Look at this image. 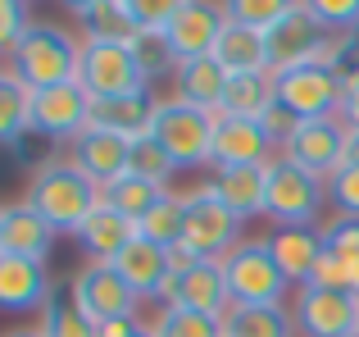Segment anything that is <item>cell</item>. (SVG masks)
<instances>
[{
	"mask_svg": "<svg viewBox=\"0 0 359 337\" xmlns=\"http://www.w3.org/2000/svg\"><path fill=\"white\" fill-rule=\"evenodd\" d=\"M23 201L32 205L55 232L78 237L82 223L105 205V187H100L96 178L82 173L78 160L60 155V160H46L32 178H27V196H23Z\"/></svg>",
	"mask_w": 359,
	"mask_h": 337,
	"instance_id": "6da1fadb",
	"label": "cell"
},
{
	"mask_svg": "<svg viewBox=\"0 0 359 337\" xmlns=\"http://www.w3.org/2000/svg\"><path fill=\"white\" fill-rule=\"evenodd\" d=\"M327 201V183L314 173H305L291 160H273L269 168V205H264V219H273V228H300V223H318L323 219Z\"/></svg>",
	"mask_w": 359,
	"mask_h": 337,
	"instance_id": "52a82bcc",
	"label": "cell"
},
{
	"mask_svg": "<svg viewBox=\"0 0 359 337\" xmlns=\"http://www.w3.org/2000/svg\"><path fill=\"white\" fill-rule=\"evenodd\" d=\"M50 274L36 260H18V256H0V305L9 315H41L55 296Z\"/></svg>",
	"mask_w": 359,
	"mask_h": 337,
	"instance_id": "d6986e66",
	"label": "cell"
},
{
	"mask_svg": "<svg viewBox=\"0 0 359 337\" xmlns=\"http://www.w3.org/2000/svg\"><path fill=\"white\" fill-rule=\"evenodd\" d=\"M282 160L300 164L314 178H332L337 168L351 160V128L341 119H309V124H296L291 142L282 146Z\"/></svg>",
	"mask_w": 359,
	"mask_h": 337,
	"instance_id": "8fae6325",
	"label": "cell"
},
{
	"mask_svg": "<svg viewBox=\"0 0 359 337\" xmlns=\"http://www.w3.org/2000/svg\"><path fill=\"white\" fill-rule=\"evenodd\" d=\"M150 324L141 319V315H123V319H109V324H100V337H137V333H146Z\"/></svg>",
	"mask_w": 359,
	"mask_h": 337,
	"instance_id": "b9f144b4",
	"label": "cell"
},
{
	"mask_svg": "<svg viewBox=\"0 0 359 337\" xmlns=\"http://www.w3.org/2000/svg\"><path fill=\"white\" fill-rule=\"evenodd\" d=\"M73 283V296L78 305L91 315L96 324H109V319H123V315H141V296L123 283V274L114 265H82L78 274L69 278Z\"/></svg>",
	"mask_w": 359,
	"mask_h": 337,
	"instance_id": "5bb4252c",
	"label": "cell"
},
{
	"mask_svg": "<svg viewBox=\"0 0 359 337\" xmlns=\"http://www.w3.org/2000/svg\"><path fill=\"white\" fill-rule=\"evenodd\" d=\"M327 201H332L337 214L359 219V160H346L332 178H327Z\"/></svg>",
	"mask_w": 359,
	"mask_h": 337,
	"instance_id": "ab89813d",
	"label": "cell"
},
{
	"mask_svg": "<svg viewBox=\"0 0 359 337\" xmlns=\"http://www.w3.org/2000/svg\"><path fill=\"white\" fill-rule=\"evenodd\" d=\"M137 228H141L146 242H155V246H164V251L182 246V192H168Z\"/></svg>",
	"mask_w": 359,
	"mask_h": 337,
	"instance_id": "e575fe53",
	"label": "cell"
},
{
	"mask_svg": "<svg viewBox=\"0 0 359 337\" xmlns=\"http://www.w3.org/2000/svg\"><path fill=\"white\" fill-rule=\"evenodd\" d=\"M269 168L273 164H241V168H214V192L228 201V210L241 223L264 219V205H269Z\"/></svg>",
	"mask_w": 359,
	"mask_h": 337,
	"instance_id": "603a6c76",
	"label": "cell"
},
{
	"mask_svg": "<svg viewBox=\"0 0 359 337\" xmlns=\"http://www.w3.org/2000/svg\"><path fill=\"white\" fill-rule=\"evenodd\" d=\"M132 5V23H137V32H141V41H164V32H168V23H173V14H177V0H128Z\"/></svg>",
	"mask_w": 359,
	"mask_h": 337,
	"instance_id": "f35d334b",
	"label": "cell"
},
{
	"mask_svg": "<svg viewBox=\"0 0 359 337\" xmlns=\"http://www.w3.org/2000/svg\"><path fill=\"white\" fill-rule=\"evenodd\" d=\"M228 5V18H237V23L255 27V32H278L282 23H287L291 14H296L300 0H223Z\"/></svg>",
	"mask_w": 359,
	"mask_h": 337,
	"instance_id": "836d02e7",
	"label": "cell"
},
{
	"mask_svg": "<svg viewBox=\"0 0 359 337\" xmlns=\"http://www.w3.org/2000/svg\"><path fill=\"white\" fill-rule=\"evenodd\" d=\"M155 305H159V310H196V315L228 319L232 296H228L223 265H214V260H201V265H191V269H173V274H168V283L159 287Z\"/></svg>",
	"mask_w": 359,
	"mask_h": 337,
	"instance_id": "9c48e42d",
	"label": "cell"
},
{
	"mask_svg": "<svg viewBox=\"0 0 359 337\" xmlns=\"http://www.w3.org/2000/svg\"><path fill=\"white\" fill-rule=\"evenodd\" d=\"M223 91H228V69H223L214 55L187 60V64L173 69V96L187 100V105H201V110H210V114H219Z\"/></svg>",
	"mask_w": 359,
	"mask_h": 337,
	"instance_id": "4316f807",
	"label": "cell"
},
{
	"mask_svg": "<svg viewBox=\"0 0 359 337\" xmlns=\"http://www.w3.org/2000/svg\"><path fill=\"white\" fill-rule=\"evenodd\" d=\"M46 337H100V324L91 319L87 310L73 296V283H60L50 296V305L41 310V324H36Z\"/></svg>",
	"mask_w": 359,
	"mask_h": 337,
	"instance_id": "4dcf8cb0",
	"label": "cell"
},
{
	"mask_svg": "<svg viewBox=\"0 0 359 337\" xmlns=\"http://www.w3.org/2000/svg\"><path fill=\"white\" fill-rule=\"evenodd\" d=\"M114 269L123 274V283H128L132 292L141 296V301H155L159 287L168 283V274H173V260H168L164 246H155V242L137 237V242H132V246L114 260Z\"/></svg>",
	"mask_w": 359,
	"mask_h": 337,
	"instance_id": "d4e9b609",
	"label": "cell"
},
{
	"mask_svg": "<svg viewBox=\"0 0 359 337\" xmlns=\"http://www.w3.org/2000/svg\"><path fill=\"white\" fill-rule=\"evenodd\" d=\"M128 173L146 178V183H155V187H168V178L177 173V164L164 155V146H159L155 137H141V142H132V164H128Z\"/></svg>",
	"mask_w": 359,
	"mask_h": 337,
	"instance_id": "8d00e7d4",
	"label": "cell"
},
{
	"mask_svg": "<svg viewBox=\"0 0 359 337\" xmlns=\"http://www.w3.org/2000/svg\"><path fill=\"white\" fill-rule=\"evenodd\" d=\"M223 27H228V5H214V0H177V14L164 32V46L177 64L205 60V55H214Z\"/></svg>",
	"mask_w": 359,
	"mask_h": 337,
	"instance_id": "4fadbf2b",
	"label": "cell"
},
{
	"mask_svg": "<svg viewBox=\"0 0 359 337\" xmlns=\"http://www.w3.org/2000/svg\"><path fill=\"white\" fill-rule=\"evenodd\" d=\"M5 69L23 82L27 91H46L60 82H78L82 73V37L60 23H41L36 18L32 32L18 41V51L5 60Z\"/></svg>",
	"mask_w": 359,
	"mask_h": 337,
	"instance_id": "7a4b0ae2",
	"label": "cell"
},
{
	"mask_svg": "<svg viewBox=\"0 0 359 337\" xmlns=\"http://www.w3.org/2000/svg\"><path fill=\"white\" fill-rule=\"evenodd\" d=\"M214 60L228 69V78H237V73H273L269 69V37L237 23V18H228L219 46H214Z\"/></svg>",
	"mask_w": 359,
	"mask_h": 337,
	"instance_id": "83f0119b",
	"label": "cell"
},
{
	"mask_svg": "<svg viewBox=\"0 0 359 337\" xmlns=\"http://www.w3.org/2000/svg\"><path fill=\"white\" fill-rule=\"evenodd\" d=\"M273 91H278V105L296 114V124L337 119L341 114V100H346V82L327 64H300V69L273 73Z\"/></svg>",
	"mask_w": 359,
	"mask_h": 337,
	"instance_id": "ba28073f",
	"label": "cell"
},
{
	"mask_svg": "<svg viewBox=\"0 0 359 337\" xmlns=\"http://www.w3.org/2000/svg\"><path fill=\"white\" fill-rule=\"evenodd\" d=\"M32 5H23V0H5L0 5V51H5V60L18 51V41H23L27 32H32Z\"/></svg>",
	"mask_w": 359,
	"mask_h": 337,
	"instance_id": "60d3db41",
	"label": "cell"
},
{
	"mask_svg": "<svg viewBox=\"0 0 359 337\" xmlns=\"http://www.w3.org/2000/svg\"><path fill=\"white\" fill-rule=\"evenodd\" d=\"M228 337H300L291 305H232Z\"/></svg>",
	"mask_w": 359,
	"mask_h": 337,
	"instance_id": "f1b7e54d",
	"label": "cell"
},
{
	"mask_svg": "<svg viewBox=\"0 0 359 337\" xmlns=\"http://www.w3.org/2000/svg\"><path fill=\"white\" fill-rule=\"evenodd\" d=\"M314 283L359 296V219L332 214L323 223V260L314 269Z\"/></svg>",
	"mask_w": 359,
	"mask_h": 337,
	"instance_id": "9a60e30c",
	"label": "cell"
},
{
	"mask_svg": "<svg viewBox=\"0 0 359 337\" xmlns=\"http://www.w3.org/2000/svg\"><path fill=\"white\" fill-rule=\"evenodd\" d=\"M155 110H159V100L150 91H141V96H114V100H91V128H105V133H118L128 142H141V137H150Z\"/></svg>",
	"mask_w": 359,
	"mask_h": 337,
	"instance_id": "484cf974",
	"label": "cell"
},
{
	"mask_svg": "<svg viewBox=\"0 0 359 337\" xmlns=\"http://www.w3.org/2000/svg\"><path fill=\"white\" fill-rule=\"evenodd\" d=\"M91 128V96L82 82H60V87L32 91V133L46 142H78Z\"/></svg>",
	"mask_w": 359,
	"mask_h": 337,
	"instance_id": "7c38bea8",
	"label": "cell"
},
{
	"mask_svg": "<svg viewBox=\"0 0 359 337\" xmlns=\"http://www.w3.org/2000/svg\"><path fill=\"white\" fill-rule=\"evenodd\" d=\"M5 337H46V333H41V329H9Z\"/></svg>",
	"mask_w": 359,
	"mask_h": 337,
	"instance_id": "ee69618b",
	"label": "cell"
},
{
	"mask_svg": "<svg viewBox=\"0 0 359 337\" xmlns=\"http://www.w3.org/2000/svg\"><path fill=\"white\" fill-rule=\"evenodd\" d=\"M55 237H60V232H55L27 201H9L5 210H0V256H18V260L46 265L50 251H55Z\"/></svg>",
	"mask_w": 359,
	"mask_h": 337,
	"instance_id": "ac0fdd59",
	"label": "cell"
},
{
	"mask_svg": "<svg viewBox=\"0 0 359 337\" xmlns=\"http://www.w3.org/2000/svg\"><path fill=\"white\" fill-rule=\"evenodd\" d=\"M278 146L264 133L259 119H228L219 114L214 128V168H241V164H273L278 160Z\"/></svg>",
	"mask_w": 359,
	"mask_h": 337,
	"instance_id": "e0dca14e",
	"label": "cell"
},
{
	"mask_svg": "<svg viewBox=\"0 0 359 337\" xmlns=\"http://www.w3.org/2000/svg\"><path fill=\"white\" fill-rule=\"evenodd\" d=\"M305 9L323 32H359V0H305Z\"/></svg>",
	"mask_w": 359,
	"mask_h": 337,
	"instance_id": "74e56055",
	"label": "cell"
},
{
	"mask_svg": "<svg viewBox=\"0 0 359 337\" xmlns=\"http://www.w3.org/2000/svg\"><path fill=\"white\" fill-rule=\"evenodd\" d=\"M78 82L91 100L141 96L150 91V73L141 64L137 41H82V73Z\"/></svg>",
	"mask_w": 359,
	"mask_h": 337,
	"instance_id": "8992f818",
	"label": "cell"
},
{
	"mask_svg": "<svg viewBox=\"0 0 359 337\" xmlns=\"http://www.w3.org/2000/svg\"><path fill=\"white\" fill-rule=\"evenodd\" d=\"M337 119H341L351 133H359V87H346V100H341V114Z\"/></svg>",
	"mask_w": 359,
	"mask_h": 337,
	"instance_id": "7bdbcfd3",
	"label": "cell"
},
{
	"mask_svg": "<svg viewBox=\"0 0 359 337\" xmlns=\"http://www.w3.org/2000/svg\"><path fill=\"white\" fill-rule=\"evenodd\" d=\"M278 100L273 91V73H237L228 78V91H223V110L228 119H264Z\"/></svg>",
	"mask_w": 359,
	"mask_h": 337,
	"instance_id": "f546056e",
	"label": "cell"
},
{
	"mask_svg": "<svg viewBox=\"0 0 359 337\" xmlns=\"http://www.w3.org/2000/svg\"><path fill=\"white\" fill-rule=\"evenodd\" d=\"M269 251L278 260V269L287 274L291 287L314 283V269L323 260V223H300V228H273Z\"/></svg>",
	"mask_w": 359,
	"mask_h": 337,
	"instance_id": "ffe728a7",
	"label": "cell"
},
{
	"mask_svg": "<svg viewBox=\"0 0 359 337\" xmlns=\"http://www.w3.org/2000/svg\"><path fill=\"white\" fill-rule=\"evenodd\" d=\"M241 228L245 223L228 210V201L214 192V183H196L182 192V246L196 260L223 265V256L245 242Z\"/></svg>",
	"mask_w": 359,
	"mask_h": 337,
	"instance_id": "277c9868",
	"label": "cell"
},
{
	"mask_svg": "<svg viewBox=\"0 0 359 337\" xmlns=\"http://www.w3.org/2000/svg\"><path fill=\"white\" fill-rule=\"evenodd\" d=\"M214 128H219V114L168 96L155 110L150 137L164 146V155L177 164V173H191V168H214Z\"/></svg>",
	"mask_w": 359,
	"mask_h": 337,
	"instance_id": "3957f363",
	"label": "cell"
},
{
	"mask_svg": "<svg viewBox=\"0 0 359 337\" xmlns=\"http://www.w3.org/2000/svg\"><path fill=\"white\" fill-rule=\"evenodd\" d=\"M137 237H141L137 219H128V214L100 205V210L91 214L87 223H82L78 246H82V256H87V265H114V260H118Z\"/></svg>",
	"mask_w": 359,
	"mask_h": 337,
	"instance_id": "7402d4cb",
	"label": "cell"
},
{
	"mask_svg": "<svg viewBox=\"0 0 359 337\" xmlns=\"http://www.w3.org/2000/svg\"><path fill=\"white\" fill-rule=\"evenodd\" d=\"M137 337H155V329H146V333H137Z\"/></svg>",
	"mask_w": 359,
	"mask_h": 337,
	"instance_id": "bcb514c9",
	"label": "cell"
},
{
	"mask_svg": "<svg viewBox=\"0 0 359 337\" xmlns=\"http://www.w3.org/2000/svg\"><path fill=\"white\" fill-rule=\"evenodd\" d=\"M351 160H359V133H351Z\"/></svg>",
	"mask_w": 359,
	"mask_h": 337,
	"instance_id": "f6af8a7d",
	"label": "cell"
},
{
	"mask_svg": "<svg viewBox=\"0 0 359 337\" xmlns=\"http://www.w3.org/2000/svg\"><path fill=\"white\" fill-rule=\"evenodd\" d=\"M223 278H228L232 305H291L296 287L278 269L269 251V237H245L223 256Z\"/></svg>",
	"mask_w": 359,
	"mask_h": 337,
	"instance_id": "5b68a950",
	"label": "cell"
},
{
	"mask_svg": "<svg viewBox=\"0 0 359 337\" xmlns=\"http://www.w3.org/2000/svg\"><path fill=\"white\" fill-rule=\"evenodd\" d=\"M27 137H32V91L9 69H0V142L14 151Z\"/></svg>",
	"mask_w": 359,
	"mask_h": 337,
	"instance_id": "1f68e13d",
	"label": "cell"
},
{
	"mask_svg": "<svg viewBox=\"0 0 359 337\" xmlns=\"http://www.w3.org/2000/svg\"><path fill=\"white\" fill-rule=\"evenodd\" d=\"M351 87H359V73H355V82H351Z\"/></svg>",
	"mask_w": 359,
	"mask_h": 337,
	"instance_id": "7dc6e473",
	"label": "cell"
},
{
	"mask_svg": "<svg viewBox=\"0 0 359 337\" xmlns=\"http://www.w3.org/2000/svg\"><path fill=\"white\" fill-rule=\"evenodd\" d=\"M300 337H359V296L355 292H332V287L305 283L291 296Z\"/></svg>",
	"mask_w": 359,
	"mask_h": 337,
	"instance_id": "30bf717a",
	"label": "cell"
},
{
	"mask_svg": "<svg viewBox=\"0 0 359 337\" xmlns=\"http://www.w3.org/2000/svg\"><path fill=\"white\" fill-rule=\"evenodd\" d=\"M164 196H168V187H155V183H146V178H137V173H123L118 183L105 187V205L109 210L128 214V219H137V223L146 219Z\"/></svg>",
	"mask_w": 359,
	"mask_h": 337,
	"instance_id": "d6a6232c",
	"label": "cell"
},
{
	"mask_svg": "<svg viewBox=\"0 0 359 337\" xmlns=\"http://www.w3.org/2000/svg\"><path fill=\"white\" fill-rule=\"evenodd\" d=\"M69 14L82 41H141L128 0H73Z\"/></svg>",
	"mask_w": 359,
	"mask_h": 337,
	"instance_id": "cb8c5ba5",
	"label": "cell"
},
{
	"mask_svg": "<svg viewBox=\"0 0 359 337\" xmlns=\"http://www.w3.org/2000/svg\"><path fill=\"white\" fill-rule=\"evenodd\" d=\"M155 337H228V324L214 315H196V310H159L150 319Z\"/></svg>",
	"mask_w": 359,
	"mask_h": 337,
	"instance_id": "d590c367",
	"label": "cell"
},
{
	"mask_svg": "<svg viewBox=\"0 0 359 337\" xmlns=\"http://www.w3.org/2000/svg\"><path fill=\"white\" fill-rule=\"evenodd\" d=\"M327 37L332 32H323V27L309 18L305 0H300L296 14H291L278 32H269V69L282 73V69H300V64H323Z\"/></svg>",
	"mask_w": 359,
	"mask_h": 337,
	"instance_id": "2e32d148",
	"label": "cell"
},
{
	"mask_svg": "<svg viewBox=\"0 0 359 337\" xmlns=\"http://www.w3.org/2000/svg\"><path fill=\"white\" fill-rule=\"evenodd\" d=\"M69 160H78L82 173L96 178L100 187H109V183H118V178L128 173L132 142H128V137H118V133H105V128H87V133L69 146Z\"/></svg>",
	"mask_w": 359,
	"mask_h": 337,
	"instance_id": "44dd1931",
	"label": "cell"
}]
</instances>
